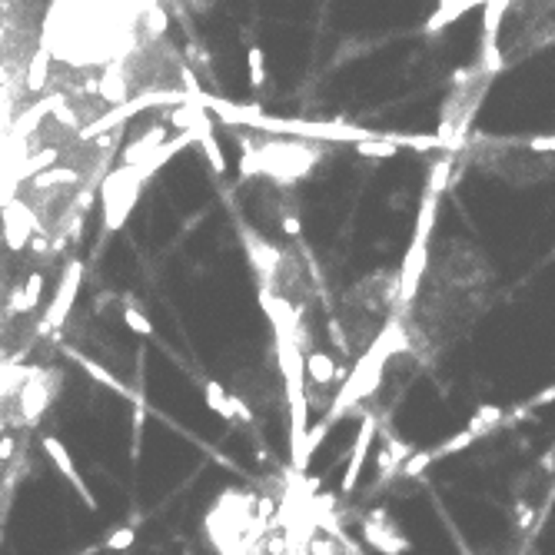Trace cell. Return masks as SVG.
<instances>
[{"mask_svg": "<svg viewBox=\"0 0 555 555\" xmlns=\"http://www.w3.org/2000/svg\"><path fill=\"white\" fill-rule=\"evenodd\" d=\"M70 356H74V362H76V366H84V372H87L90 379L103 382V386H107V389L120 392V396H130V399H137V396H133V392L127 389V386H123L120 379H113V376H110V372L103 370V366H97V362H93V360H87V356H80V353H70Z\"/></svg>", "mask_w": 555, "mask_h": 555, "instance_id": "obj_8", "label": "cell"}, {"mask_svg": "<svg viewBox=\"0 0 555 555\" xmlns=\"http://www.w3.org/2000/svg\"><path fill=\"white\" fill-rule=\"evenodd\" d=\"M362 535H366V542L376 545V549H379V552H386V555H403L406 549H409V539L396 535V529H386V532H382L379 525L366 522V525H362Z\"/></svg>", "mask_w": 555, "mask_h": 555, "instance_id": "obj_5", "label": "cell"}, {"mask_svg": "<svg viewBox=\"0 0 555 555\" xmlns=\"http://www.w3.org/2000/svg\"><path fill=\"white\" fill-rule=\"evenodd\" d=\"M499 419H502V409H499V406H482L479 413L472 416L469 429H472L476 435H482V433H489V429H492L496 423H499Z\"/></svg>", "mask_w": 555, "mask_h": 555, "instance_id": "obj_9", "label": "cell"}, {"mask_svg": "<svg viewBox=\"0 0 555 555\" xmlns=\"http://www.w3.org/2000/svg\"><path fill=\"white\" fill-rule=\"evenodd\" d=\"M123 323L137 333V336H153V323L150 316H143L140 309H123Z\"/></svg>", "mask_w": 555, "mask_h": 555, "instance_id": "obj_12", "label": "cell"}, {"mask_svg": "<svg viewBox=\"0 0 555 555\" xmlns=\"http://www.w3.org/2000/svg\"><path fill=\"white\" fill-rule=\"evenodd\" d=\"M203 392H207V406L219 416V419H227V423H233V419H236V416H233V396H229V392L223 389L217 379H207V382H203Z\"/></svg>", "mask_w": 555, "mask_h": 555, "instance_id": "obj_6", "label": "cell"}, {"mask_svg": "<svg viewBox=\"0 0 555 555\" xmlns=\"http://www.w3.org/2000/svg\"><path fill=\"white\" fill-rule=\"evenodd\" d=\"M57 386H60V372L57 370H30V379L17 396H21L23 406V419H40L44 409L50 406V399L57 396Z\"/></svg>", "mask_w": 555, "mask_h": 555, "instance_id": "obj_1", "label": "cell"}, {"mask_svg": "<svg viewBox=\"0 0 555 555\" xmlns=\"http://www.w3.org/2000/svg\"><path fill=\"white\" fill-rule=\"evenodd\" d=\"M372 435H376V419H372V416H362L360 435H356V446H353V456H349L346 472H343V492H353V489H356L360 472H362V466H366V456H370Z\"/></svg>", "mask_w": 555, "mask_h": 555, "instance_id": "obj_4", "label": "cell"}, {"mask_svg": "<svg viewBox=\"0 0 555 555\" xmlns=\"http://www.w3.org/2000/svg\"><path fill=\"white\" fill-rule=\"evenodd\" d=\"M80 280H84V266L74 260L70 266H67L64 280H60V290H57L54 303H50V309H47V326L50 329L64 326L67 313H70V306H74V299H76V290H80Z\"/></svg>", "mask_w": 555, "mask_h": 555, "instance_id": "obj_3", "label": "cell"}, {"mask_svg": "<svg viewBox=\"0 0 555 555\" xmlns=\"http://www.w3.org/2000/svg\"><path fill=\"white\" fill-rule=\"evenodd\" d=\"M306 376L316 382V386H326V382L336 379V362L329 360L326 353H319L313 349L309 356H306Z\"/></svg>", "mask_w": 555, "mask_h": 555, "instance_id": "obj_7", "label": "cell"}, {"mask_svg": "<svg viewBox=\"0 0 555 555\" xmlns=\"http://www.w3.org/2000/svg\"><path fill=\"white\" fill-rule=\"evenodd\" d=\"M313 555H336V549H333L329 542H316L313 545Z\"/></svg>", "mask_w": 555, "mask_h": 555, "instance_id": "obj_13", "label": "cell"}, {"mask_svg": "<svg viewBox=\"0 0 555 555\" xmlns=\"http://www.w3.org/2000/svg\"><path fill=\"white\" fill-rule=\"evenodd\" d=\"M435 462V452L433 449H425V452H413V456L406 459V466H403V476L406 479H416V476H423L425 469Z\"/></svg>", "mask_w": 555, "mask_h": 555, "instance_id": "obj_10", "label": "cell"}, {"mask_svg": "<svg viewBox=\"0 0 555 555\" xmlns=\"http://www.w3.org/2000/svg\"><path fill=\"white\" fill-rule=\"evenodd\" d=\"M40 446H44V452H47V456H50V462H54V466L60 469V476H64V479L70 482V486H74V492H76V496L84 499V505H87V509H93V512H97V509H100L97 496L90 492V486H87V482H84V476L76 472L74 459H70V452H67V446H64V442H60V439H54V435H44V439H40Z\"/></svg>", "mask_w": 555, "mask_h": 555, "instance_id": "obj_2", "label": "cell"}, {"mask_svg": "<svg viewBox=\"0 0 555 555\" xmlns=\"http://www.w3.org/2000/svg\"><path fill=\"white\" fill-rule=\"evenodd\" d=\"M133 542H137V532H133V529H113L110 539L103 542V549H107V552H127Z\"/></svg>", "mask_w": 555, "mask_h": 555, "instance_id": "obj_11", "label": "cell"}]
</instances>
